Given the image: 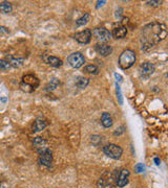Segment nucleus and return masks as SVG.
<instances>
[{
    "mask_svg": "<svg viewBox=\"0 0 168 188\" xmlns=\"http://www.w3.org/2000/svg\"><path fill=\"white\" fill-rule=\"evenodd\" d=\"M11 67H12V66L8 61H5V60H0V69H3V70H8V69H11Z\"/></svg>",
    "mask_w": 168,
    "mask_h": 188,
    "instance_id": "5701e85b",
    "label": "nucleus"
},
{
    "mask_svg": "<svg viewBox=\"0 0 168 188\" xmlns=\"http://www.w3.org/2000/svg\"><path fill=\"white\" fill-rule=\"evenodd\" d=\"M116 183H117V186H119V187H124V186H126V185L128 184V179H123V180H117Z\"/></svg>",
    "mask_w": 168,
    "mask_h": 188,
    "instance_id": "b1692460",
    "label": "nucleus"
},
{
    "mask_svg": "<svg viewBox=\"0 0 168 188\" xmlns=\"http://www.w3.org/2000/svg\"><path fill=\"white\" fill-rule=\"evenodd\" d=\"M117 93H118V97H119V102H120V103H122V98H121V93H120V87L119 86H117Z\"/></svg>",
    "mask_w": 168,
    "mask_h": 188,
    "instance_id": "c756f323",
    "label": "nucleus"
},
{
    "mask_svg": "<svg viewBox=\"0 0 168 188\" xmlns=\"http://www.w3.org/2000/svg\"><path fill=\"white\" fill-rule=\"evenodd\" d=\"M13 11V6H12L11 2L3 1L0 2V13L2 14H10Z\"/></svg>",
    "mask_w": 168,
    "mask_h": 188,
    "instance_id": "dca6fc26",
    "label": "nucleus"
},
{
    "mask_svg": "<svg viewBox=\"0 0 168 188\" xmlns=\"http://www.w3.org/2000/svg\"><path fill=\"white\" fill-rule=\"evenodd\" d=\"M100 141H101V137L100 136H98V135L92 136V144H95V145H98Z\"/></svg>",
    "mask_w": 168,
    "mask_h": 188,
    "instance_id": "393cba45",
    "label": "nucleus"
},
{
    "mask_svg": "<svg viewBox=\"0 0 168 188\" xmlns=\"http://www.w3.org/2000/svg\"><path fill=\"white\" fill-rule=\"evenodd\" d=\"M155 70V66L150 62H145L143 64L140 65L139 67V71L141 76L143 77H148L149 75H151Z\"/></svg>",
    "mask_w": 168,
    "mask_h": 188,
    "instance_id": "1a4fd4ad",
    "label": "nucleus"
},
{
    "mask_svg": "<svg viewBox=\"0 0 168 188\" xmlns=\"http://www.w3.org/2000/svg\"><path fill=\"white\" fill-rule=\"evenodd\" d=\"M125 125H121V127H119V128H117V131H115V135H116V136H117V135H121V134H122V133H124V132H125Z\"/></svg>",
    "mask_w": 168,
    "mask_h": 188,
    "instance_id": "a878e982",
    "label": "nucleus"
},
{
    "mask_svg": "<svg viewBox=\"0 0 168 188\" xmlns=\"http://www.w3.org/2000/svg\"><path fill=\"white\" fill-rule=\"evenodd\" d=\"M154 162H155V164L159 165V164H160V159H159V158H154Z\"/></svg>",
    "mask_w": 168,
    "mask_h": 188,
    "instance_id": "2f4dec72",
    "label": "nucleus"
},
{
    "mask_svg": "<svg viewBox=\"0 0 168 188\" xmlns=\"http://www.w3.org/2000/svg\"><path fill=\"white\" fill-rule=\"evenodd\" d=\"M46 62H48L51 66H53V67H56V68L61 67L62 64H63L62 60L57 58V56H53V55L48 56V59H46Z\"/></svg>",
    "mask_w": 168,
    "mask_h": 188,
    "instance_id": "2eb2a0df",
    "label": "nucleus"
},
{
    "mask_svg": "<svg viewBox=\"0 0 168 188\" xmlns=\"http://www.w3.org/2000/svg\"><path fill=\"white\" fill-rule=\"evenodd\" d=\"M127 34V28L126 26L120 25L118 27H115L111 33V37H114L115 39H123L124 37H126Z\"/></svg>",
    "mask_w": 168,
    "mask_h": 188,
    "instance_id": "9b49d317",
    "label": "nucleus"
},
{
    "mask_svg": "<svg viewBox=\"0 0 168 188\" xmlns=\"http://www.w3.org/2000/svg\"><path fill=\"white\" fill-rule=\"evenodd\" d=\"M46 144H48L46 140L43 139V138H41V137H36L33 141V145H34V147H36L37 149V152H40V150L48 149Z\"/></svg>",
    "mask_w": 168,
    "mask_h": 188,
    "instance_id": "f8f14e48",
    "label": "nucleus"
},
{
    "mask_svg": "<svg viewBox=\"0 0 168 188\" xmlns=\"http://www.w3.org/2000/svg\"><path fill=\"white\" fill-rule=\"evenodd\" d=\"M0 33H3V34H8V29L4 26H0Z\"/></svg>",
    "mask_w": 168,
    "mask_h": 188,
    "instance_id": "c85d7f7f",
    "label": "nucleus"
},
{
    "mask_svg": "<svg viewBox=\"0 0 168 188\" xmlns=\"http://www.w3.org/2000/svg\"><path fill=\"white\" fill-rule=\"evenodd\" d=\"M103 152L105 155L107 157H109V158L114 159V160H118L121 158V156H122L123 149H122V147L117 145V144L110 143L103 147Z\"/></svg>",
    "mask_w": 168,
    "mask_h": 188,
    "instance_id": "20e7f679",
    "label": "nucleus"
},
{
    "mask_svg": "<svg viewBox=\"0 0 168 188\" xmlns=\"http://www.w3.org/2000/svg\"><path fill=\"white\" fill-rule=\"evenodd\" d=\"M89 20H91V15H89L88 13H86V14H84L82 17L79 18L76 21V25H77V26H82V25L88 23Z\"/></svg>",
    "mask_w": 168,
    "mask_h": 188,
    "instance_id": "f3484780",
    "label": "nucleus"
},
{
    "mask_svg": "<svg viewBox=\"0 0 168 188\" xmlns=\"http://www.w3.org/2000/svg\"><path fill=\"white\" fill-rule=\"evenodd\" d=\"M136 168H137V170H138V172H141V171L144 170V166H143L142 164H138L136 166Z\"/></svg>",
    "mask_w": 168,
    "mask_h": 188,
    "instance_id": "cd10ccee",
    "label": "nucleus"
},
{
    "mask_svg": "<svg viewBox=\"0 0 168 188\" xmlns=\"http://www.w3.org/2000/svg\"><path fill=\"white\" fill-rule=\"evenodd\" d=\"M147 4L150 6H159L162 4V1H159V0H157V1H148Z\"/></svg>",
    "mask_w": 168,
    "mask_h": 188,
    "instance_id": "bb28decb",
    "label": "nucleus"
},
{
    "mask_svg": "<svg viewBox=\"0 0 168 188\" xmlns=\"http://www.w3.org/2000/svg\"><path fill=\"white\" fill-rule=\"evenodd\" d=\"M136 63V53L132 49H126L119 56V65L122 69H128Z\"/></svg>",
    "mask_w": 168,
    "mask_h": 188,
    "instance_id": "f03ea898",
    "label": "nucleus"
},
{
    "mask_svg": "<svg viewBox=\"0 0 168 188\" xmlns=\"http://www.w3.org/2000/svg\"><path fill=\"white\" fill-rule=\"evenodd\" d=\"M39 153V159L38 162L43 166H46V167H49L53 162V153L49 149H45L43 150H40Z\"/></svg>",
    "mask_w": 168,
    "mask_h": 188,
    "instance_id": "0eeeda50",
    "label": "nucleus"
},
{
    "mask_svg": "<svg viewBox=\"0 0 168 188\" xmlns=\"http://www.w3.org/2000/svg\"><path fill=\"white\" fill-rule=\"evenodd\" d=\"M95 49H96V51H97L99 55H102V56H107L113 52V48H111V46H109L106 43L96 44Z\"/></svg>",
    "mask_w": 168,
    "mask_h": 188,
    "instance_id": "9d476101",
    "label": "nucleus"
},
{
    "mask_svg": "<svg viewBox=\"0 0 168 188\" xmlns=\"http://www.w3.org/2000/svg\"><path fill=\"white\" fill-rule=\"evenodd\" d=\"M40 81L38 77L33 74H26L22 77V81L20 84V88L25 92H33L39 86Z\"/></svg>",
    "mask_w": 168,
    "mask_h": 188,
    "instance_id": "7ed1b4c3",
    "label": "nucleus"
},
{
    "mask_svg": "<svg viewBox=\"0 0 168 188\" xmlns=\"http://www.w3.org/2000/svg\"><path fill=\"white\" fill-rule=\"evenodd\" d=\"M129 175H130V172H129L128 169L123 168V169H121L119 172H118L116 180H123V179H128Z\"/></svg>",
    "mask_w": 168,
    "mask_h": 188,
    "instance_id": "412c9836",
    "label": "nucleus"
},
{
    "mask_svg": "<svg viewBox=\"0 0 168 188\" xmlns=\"http://www.w3.org/2000/svg\"><path fill=\"white\" fill-rule=\"evenodd\" d=\"M92 36H94L100 43H105L111 39V33L105 27H96L92 31Z\"/></svg>",
    "mask_w": 168,
    "mask_h": 188,
    "instance_id": "39448f33",
    "label": "nucleus"
},
{
    "mask_svg": "<svg viewBox=\"0 0 168 188\" xmlns=\"http://www.w3.org/2000/svg\"><path fill=\"white\" fill-rule=\"evenodd\" d=\"M167 36L166 25L161 22H154L143 28L142 30V48L147 50L163 41Z\"/></svg>",
    "mask_w": 168,
    "mask_h": 188,
    "instance_id": "f257e3e1",
    "label": "nucleus"
},
{
    "mask_svg": "<svg viewBox=\"0 0 168 188\" xmlns=\"http://www.w3.org/2000/svg\"><path fill=\"white\" fill-rule=\"evenodd\" d=\"M75 40L80 44H87L91 42L92 39V30L91 29H84L82 31H79L75 34Z\"/></svg>",
    "mask_w": 168,
    "mask_h": 188,
    "instance_id": "6e6552de",
    "label": "nucleus"
},
{
    "mask_svg": "<svg viewBox=\"0 0 168 188\" xmlns=\"http://www.w3.org/2000/svg\"><path fill=\"white\" fill-rule=\"evenodd\" d=\"M89 83V80L86 77H78V80L76 81V86L80 89H84V88L87 87V85Z\"/></svg>",
    "mask_w": 168,
    "mask_h": 188,
    "instance_id": "6ab92c4d",
    "label": "nucleus"
},
{
    "mask_svg": "<svg viewBox=\"0 0 168 188\" xmlns=\"http://www.w3.org/2000/svg\"><path fill=\"white\" fill-rule=\"evenodd\" d=\"M84 72L92 75H97L99 73V68L96 65H87L84 68Z\"/></svg>",
    "mask_w": 168,
    "mask_h": 188,
    "instance_id": "a211bd4d",
    "label": "nucleus"
},
{
    "mask_svg": "<svg viewBox=\"0 0 168 188\" xmlns=\"http://www.w3.org/2000/svg\"><path fill=\"white\" fill-rule=\"evenodd\" d=\"M67 62L73 68L78 69V68H81L84 65V63H85V59H84V56L81 52H74V53H71V55H68Z\"/></svg>",
    "mask_w": 168,
    "mask_h": 188,
    "instance_id": "423d86ee",
    "label": "nucleus"
},
{
    "mask_svg": "<svg viewBox=\"0 0 168 188\" xmlns=\"http://www.w3.org/2000/svg\"><path fill=\"white\" fill-rule=\"evenodd\" d=\"M59 85H60V81H59L57 78H53V80L46 85V91H54L59 87Z\"/></svg>",
    "mask_w": 168,
    "mask_h": 188,
    "instance_id": "aec40b11",
    "label": "nucleus"
},
{
    "mask_svg": "<svg viewBox=\"0 0 168 188\" xmlns=\"http://www.w3.org/2000/svg\"><path fill=\"white\" fill-rule=\"evenodd\" d=\"M48 127V122L42 118H37L33 124V132H41Z\"/></svg>",
    "mask_w": 168,
    "mask_h": 188,
    "instance_id": "ddd939ff",
    "label": "nucleus"
},
{
    "mask_svg": "<svg viewBox=\"0 0 168 188\" xmlns=\"http://www.w3.org/2000/svg\"><path fill=\"white\" fill-rule=\"evenodd\" d=\"M101 123L104 128H110L113 125V117L108 112H104L101 115Z\"/></svg>",
    "mask_w": 168,
    "mask_h": 188,
    "instance_id": "4468645a",
    "label": "nucleus"
},
{
    "mask_svg": "<svg viewBox=\"0 0 168 188\" xmlns=\"http://www.w3.org/2000/svg\"><path fill=\"white\" fill-rule=\"evenodd\" d=\"M8 63H10L11 66H13V67H20V66L23 65V60L10 58V62Z\"/></svg>",
    "mask_w": 168,
    "mask_h": 188,
    "instance_id": "4be33fe9",
    "label": "nucleus"
},
{
    "mask_svg": "<svg viewBox=\"0 0 168 188\" xmlns=\"http://www.w3.org/2000/svg\"><path fill=\"white\" fill-rule=\"evenodd\" d=\"M105 3V1H98V5H97V8H100V5H103Z\"/></svg>",
    "mask_w": 168,
    "mask_h": 188,
    "instance_id": "7c9ffc66",
    "label": "nucleus"
}]
</instances>
